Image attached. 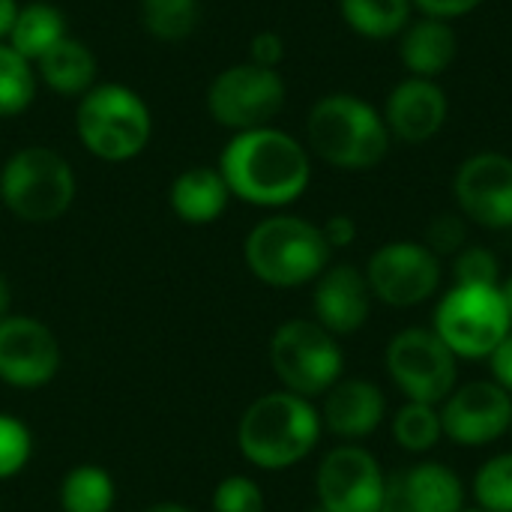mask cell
I'll use <instances>...</instances> for the list:
<instances>
[{"label": "cell", "instance_id": "1", "mask_svg": "<svg viewBox=\"0 0 512 512\" xmlns=\"http://www.w3.org/2000/svg\"><path fill=\"white\" fill-rule=\"evenodd\" d=\"M216 168L225 177L231 198L276 213L297 204L312 183L309 147L279 126L234 132L222 147Z\"/></svg>", "mask_w": 512, "mask_h": 512}, {"label": "cell", "instance_id": "2", "mask_svg": "<svg viewBox=\"0 0 512 512\" xmlns=\"http://www.w3.org/2000/svg\"><path fill=\"white\" fill-rule=\"evenodd\" d=\"M324 435L321 411L312 399L273 390L249 402L237 423L240 456L267 474L291 471L306 462Z\"/></svg>", "mask_w": 512, "mask_h": 512}, {"label": "cell", "instance_id": "3", "mask_svg": "<svg viewBox=\"0 0 512 512\" xmlns=\"http://www.w3.org/2000/svg\"><path fill=\"white\" fill-rule=\"evenodd\" d=\"M390 129L381 108L357 93H327L306 117V147L339 171H372L390 153Z\"/></svg>", "mask_w": 512, "mask_h": 512}, {"label": "cell", "instance_id": "4", "mask_svg": "<svg viewBox=\"0 0 512 512\" xmlns=\"http://www.w3.org/2000/svg\"><path fill=\"white\" fill-rule=\"evenodd\" d=\"M243 261L261 285L288 291L312 285L333 264V249L321 225L279 210L252 225L243 240Z\"/></svg>", "mask_w": 512, "mask_h": 512}, {"label": "cell", "instance_id": "5", "mask_svg": "<svg viewBox=\"0 0 512 512\" xmlns=\"http://www.w3.org/2000/svg\"><path fill=\"white\" fill-rule=\"evenodd\" d=\"M81 147L99 162L120 165L141 156L153 135L150 105L138 90L120 81H96L75 108Z\"/></svg>", "mask_w": 512, "mask_h": 512}, {"label": "cell", "instance_id": "6", "mask_svg": "<svg viewBox=\"0 0 512 512\" xmlns=\"http://www.w3.org/2000/svg\"><path fill=\"white\" fill-rule=\"evenodd\" d=\"M78 192L69 159L33 144L15 150L0 168V204L27 225H48L69 213Z\"/></svg>", "mask_w": 512, "mask_h": 512}, {"label": "cell", "instance_id": "7", "mask_svg": "<svg viewBox=\"0 0 512 512\" xmlns=\"http://www.w3.org/2000/svg\"><path fill=\"white\" fill-rule=\"evenodd\" d=\"M267 360L282 390L312 402L345 378V351L315 318L282 321L270 336Z\"/></svg>", "mask_w": 512, "mask_h": 512}, {"label": "cell", "instance_id": "8", "mask_svg": "<svg viewBox=\"0 0 512 512\" xmlns=\"http://www.w3.org/2000/svg\"><path fill=\"white\" fill-rule=\"evenodd\" d=\"M432 330L459 360H489L512 330L501 285H450L432 315Z\"/></svg>", "mask_w": 512, "mask_h": 512}, {"label": "cell", "instance_id": "9", "mask_svg": "<svg viewBox=\"0 0 512 512\" xmlns=\"http://www.w3.org/2000/svg\"><path fill=\"white\" fill-rule=\"evenodd\" d=\"M459 363L432 327H405L384 351V369L405 402L441 405L459 387Z\"/></svg>", "mask_w": 512, "mask_h": 512}, {"label": "cell", "instance_id": "10", "mask_svg": "<svg viewBox=\"0 0 512 512\" xmlns=\"http://www.w3.org/2000/svg\"><path fill=\"white\" fill-rule=\"evenodd\" d=\"M285 99L288 87L279 69H264L246 60L222 69L210 81L207 114L213 117V123L231 132H246L273 126V120L285 108Z\"/></svg>", "mask_w": 512, "mask_h": 512}, {"label": "cell", "instance_id": "11", "mask_svg": "<svg viewBox=\"0 0 512 512\" xmlns=\"http://www.w3.org/2000/svg\"><path fill=\"white\" fill-rule=\"evenodd\" d=\"M363 273L372 297L393 309L429 303L444 282V264L423 240H390L378 246Z\"/></svg>", "mask_w": 512, "mask_h": 512}, {"label": "cell", "instance_id": "12", "mask_svg": "<svg viewBox=\"0 0 512 512\" xmlns=\"http://www.w3.org/2000/svg\"><path fill=\"white\" fill-rule=\"evenodd\" d=\"M387 474L363 444H336L315 471L318 507L327 512H381L387 501Z\"/></svg>", "mask_w": 512, "mask_h": 512}, {"label": "cell", "instance_id": "13", "mask_svg": "<svg viewBox=\"0 0 512 512\" xmlns=\"http://www.w3.org/2000/svg\"><path fill=\"white\" fill-rule=\"evenodd\" d=\"M63 363L54 330L36 315L9 312L0 318V384L12 390L48 387Z\"/></svg>", "mask_w": 512, "mask_h": 512}, {"label": "cell", "instance_id": "14", "mask_svg": "<svg viewBox=\"0 0 512 512\" xmlns=\"http://www.w3.org/2000/svg\"><path fill=\"white\" fill-rule=\"evenodd\" d=\"M456 210L477 228H512V156L483 150L468 156L453 177Z\"/></svg>", "mask_w": 512, "mask_h": 512}, {"label": "cell", "instance_id": "15", "mask_svg": "<svg viewBox=\"0 0 512 512\" xmlns=\"http://www.w3.org/2000/svg\"><path fill=\"white\" fill-rule=\"evenodd\" d=\"M441 423L450 444L468 450L489 447L510 435L512 396L492 378L459 384L441 402Z\"/></svg>", "mask_w": 512, "mask_h": 512}, {"label": "cell", "instance_id": "16", "mask_svg": "<svg viewBox=\"0 0 512 512\" xmlns=\"http://www.w3.org/2000/svg\"><path fill=\"white\" fill-rule=\"evenodd\" d=\"M381 114H384V123H387L393 141L426 144L447 126L450 99L438 81L408 75L390 87Z\"/></svg>", "mask_w": 512, "mask_h": 512}, {"label": "cell", "instance_id": "17", "mask_svg": "<svg viewBox=\"0 0 512 512\" xmlns=\"http://www.w3.org/2000/svg\"><path fill=\"white\" fill-rule=\"evenodd\" d=\"M372 288L366 273L354 264H330L312 282V318L339 336H354L372 315Z\"/></svg>", "mask_w": 512, "mask_h": 512}, {"label": "cell", "instance_id": "18", "mask_svg": "<svg viewBox=\"0 0 512 512\" xmlns=\"http://www.w3.org/2000/svg\"><path fill=\"white\" fill-rule=\"evenodd\" d=\"M321 423L324 432L342 444H360L375 435L387 420V396L378 384L366 378H342L321 396Z\"/></svg>", "mask_w": 512, "mask_h": 512}, {"label": "cell", "instance_id": "19", "mask_svg": "<svg viewBox=\"0 0 512 512\" xmlns=\"http://www.w3.org/2000/svg\"><path fill=\"white\" fill-rule=\"evenodd\" d=\"M405 512H462L468 489L444 462H417L387 480V501Z\"/></svg>", "mask_w": 512, "mask_h": 512}, {"label": "cell", "instance_id": "20", "mask_svg": "<svg viewBox=\"0 0 512 512\" xmlns=\"http://www.w3.org/2000/svg\"><path fill=\"white\" fill-rule=\"evenodd\" d=\"M459 54V36L450 21L414 15L399 33V60L408 75L438 81Z\"/></svg>", "mask_w": 512, "mask_h": 512}, {"label": "cell", "instance_id": "21", "mask_svg": "<svg viewBox=\"0 0 512 512\" xmlns=\"http://www.w3.org/2000/svg\"><path fill=\"white\" fill-rule=\"evenodd\" d=\"M231 189L216 165H189L168 186V207L186 225H213L225 216Z\"/></svg>", "mask_w": 512, "mask_h": 512}, {"label": "cell", "instance_id": "22", "mask_svg": "<svg viewBox=\"0 0 512 512\" xmlns=\"http://www.w3.org/2000/svg\"><path fill=\"white\" fill-rule=\"evenodd\" d=\"M36 78L39 84H45L51 93L63 96V99H81L93 84H96V54L75 36L60 39L48 54H42L36 63Z\"/></svg>", "mask_w": 512, "mask_h": 512}, {"label": "cell", "instance_id": "23", "mask_svg": "<svg viewBox=\"0 0 512 512\" xmlns=\"http://www.w3.org/2000/svg\"><path fill=\"white\" fill-rule=\"evenodd\" d=\"M66 15L45 0H33L18 6V15L12 21V30L6 36V45H12L24 60L36 63L42 54H48L60 39H66Z\"/></svg>", "mask_w": 512, "mask_h": 512}, {"label": "cell", "instance_id": "24", "mask_svg": "<svg viewBox=\"0 0 512 512\" xmlns=\"http://www.w3.org/2000/svg\"><path fill=\"white\" fill-rule=\"evenodd\" d=\"M339 15L357 36L387 42L399 39L417 12L411 0H339Z\"/></svg>", "mask_w": 512, "mask_h": 512}, {"label": "cell", "instance_id": "25", "mask_svg": "<svg viewBox=\"0 0 512 512\" xmlns=\"http://www.w3.org/2000/svg\"><path fill=\"white\" fill-rule=\"evenodd\" d=\"M60 512H114L117 483L102 465L84 462L63 474L57 489Z\"/></svg>", "mask_w": 512, "mask_h": 512}, {"label": "cell", "instance_id": "26", "mask_svg": "<svg viewBox=\"0 0 512 512\" xmlns=\"http://www.w3.org/2000/svg\"><path fill=\"white\" fill-rule=\"evenodd\" d=\"M393 438L411 456H426L444 441L441 405L426 402H402L393 414Z\"/></svg>", "mask_w": 512, "mask_h": 512}, {"label": "cell", "instance_id": "27", "mask_svg": "<svg viewBox=\"0 0 512 512\" xmlns=\"http://www.w3.org/2000/svg\"><path fill=\"white\" fill-rule=\"evenodd\" d=\"M201 21L198 0H141V24L159 42H183Z\"/></svg>", "mask_w": 512, "mask_h": 512}, {"label": "cell", "instance_id": "28", "mask_svg": "<svg viewBox=\"0 0 512 512\" xmlns=\"http://www.w3.org/2000/svg\"><path fill=\"white\" fill-rule=\"evenodd\" d=\"M36 69L12 45L0 42V120L18 117L36 99Z\"/></svg>", "mask_w": 512, "mask_h": 512}, {"label": "cell", "instance_id": "29", "mask_svg": "<svg viewBox=\"0 0 512 512\" xmlns=\"http://www.w3.org/2000/svg\"><path fill=\"white\" fill-rule=\"evenodd\" d=\"M474 507L483 512H512V450L486 459L471 480Z\"/></svg>", "mask_w": 512, "mask_h": 512}, {"label": "cell", "instance_id": "30", "mask_svg": "<svg viewBox=\"0 0 512 512\" xmlns=\"http://www.w3.org/2000/svg\"><path fill=\"white\" fill-rule=\"evenodd\" d=\"M30 459H33V432H30V426L15 414L0 411V483L15 480L18 474H24Z\"/></svg>", "mask_w": 512, "mask_h": 512}, {"label": "cell", "instance_id": "31", "mask_svg": "<svg viewBox=\"0 0 512 512\" xmlns=\"http://www.w3.org/2000/svg\"><path fill=\"white\" fill-rule=\"evenodd\" d=\"M210 512H267V498L249 474H228L210 495Z\"/></svg>", "mask_w": 512, "mask_h": 512}, {"label": "cell", "instance_id": "32", "mask_svg": "<svg viewBox=\"0 0 512 512\" xmlns=\"http://www.w3.org/2000/svg\"><path fill=\"white\" fill-rule=\"evenodd\" d=\"M453 282L456 285H501V261L492 249L468 243L453 255Z\"/></svg>", "mask_w": 512, "mask_h": 512}, {"label": "cell", "instance_id": "33", "mask_svg": "<svg viewBox=\"0 0 512 512\" xmlns=\"http://www.w3.org/2000/svg\"><path fill=\"white\" fill-rule=\"evenodd\" d=\"M468 219L456 210V213H438L429 228H426V246L444 261V258H453L459 249L468 246Z\"/></svg>", "mask_w": 512, "mask_h": 512}, {"label": "cell", "instance_id": "34", "mask_svg": "<svg viewBox=\"0 0 512 512\" xmlns=\"http://www.w3.org/2000/svg\"><path fill=\"white\" fill-rule=\"evenodd\" d=\"M285 60V39L273 30H261L249 42V63L264 66V69H279Z\"/></svg>", "mask_w": 512, "mask_h": 512}, {"label": "cell", "instance_id": "35", "mask_svg": "<svg viewBox=\"0 0 512 512\" xmlns=\"http://www.w3.org/2000/svg\"><path fill=\"white\" fill-rule=\"evenodd\" d=\"M414 3V12L417 15H426V18H441V21H456V18H465L471 12H477L486 0H411Z\"/></svg>", "mask_w": 512, "mask_h": 512}, {"label": "cell", "instance_id": "36", "mask_svg": "<svg viewBox=\"0 0 512 512\" xmlns=\"http://www.w3.org/2000/svg\"><path fill=\"white\" fill-rule=\"evenodd\" d=\"M321 234H324L327 246H330L333 252H339V249H348V246L357 240V222H354L348 213H333V216L321 225Z\"/></svg>", "mask_w": 512, "mask_h": 512}, {"label": "cell", "instance_id": "37", "mask_svg": "<svg viewBox=\"0 0 512 512\" xmlns=\"http://www.w3.org/2000/svg\"><path fill=\"white\" fill-rule=\"evenodd\" d=\"M492 366V381L501 384L512 396V330L507 333V339L495 348V354L489 357Z\"/></svg>", "mask_w": 512, "mask_h": 512}, {"label": "cell", "instance_id": "38", "mask_svg": "<svg viewBox=\"0 0 512 512\" xmlns=\"http://www.w3.org/2000/svg\"><path fill=\"white\" fill-rule=\"evenodd\" d=\"M18 0H0V42H6L9 30H12V21L18 15Z\"/></svg>", "mask_w": 512, "mask_h": 512}, {"label": "cell", "instance_id": "39", "mask_svg": "<svg viewBox=\"0 0 512 512\" xmlns=\"http://www.w3.org/2000/svg\"><path fill=\"white\" fill-rule=\"evenodd\" d=\"M12 312V285L6 279V273L0 270V318H6Z\"/></svg>", "mask_w": 512, "mask_h": 512}, {"label": "cell", "instance_id": "40", "mask_svg": "<svg viewBox=\"0 0 512 512\" xmlns=\"http://www.w3.org/2000/svg\"><path fill=\"white\" fill-rule=\"evenodd\" d=\"M141 512H195L192 507L180 504V501H159V504H150L147 510Z\"/></svg>", "mask_w": 512, "mask_h": 512}, {"label": "cell", "instance_id": "41", "mask_svg": "<svg viewBox=\"0 0 512 512\" xmlns=\"http://www.w3.org/2000/svg\"><path fill=\"white\" fill-rule=\"evenodd\" d=\"M501 291H504V300H507V309H510V318H512V273L507 279H501Z\"/></svg>", "mask_w": 512, "mask_h": 512}, {"label": "cell", "instance_id": "42", "mask_svg": "<svg viewBox=\"0 0 512 512\" xmlns=\"http://www.w3.org/2000/svg\"><path fill=\"white\" fill-rule=\"evenodd\" d=\"M381 512H405V510H399V507H393V504H384V510Z\"/></svg>", "mask_w": 512, "mask_h": 512}, {"label": "cell", "instance_id": "43", "mask_svg": "<svg viewBox=\"0 0 512 512\" xmlns=\"http://www.w3.org/2000/svg\"><path fill=\"white\" fill-rule=\"evenodd\" d=\"M309 512H327V510H324V507H318V504H315V507H312V510H309Z\"/></svg>", "mask_w": 512, "mask_h": 512}, {"label": "cell", "instance_id": "44", "mask_svg": "<svg viewBox=\"0 0 512 512\" xmlns=\"http://www.w3.org/2000/svg\"><path fill=\"white\" fill-rule=\"evenodd\" d=\"M462 512H483V510H477V507H465Z\"/></svg>", "mask_w": 512, "mask_h": 512}, {"label": "cell", "instance_id": "45", "mask_svg": "<svg viewBox=\"0 0 512 512\" xmlns=\"http://www.w3.org/2000/svg\"><path fill=\"white\" fill-rule=\"evenodd\" d=\"M510 438H512V426H510Z\"/></svg>", "mask_w": 512, "mask_h": 512}]
</instances>
